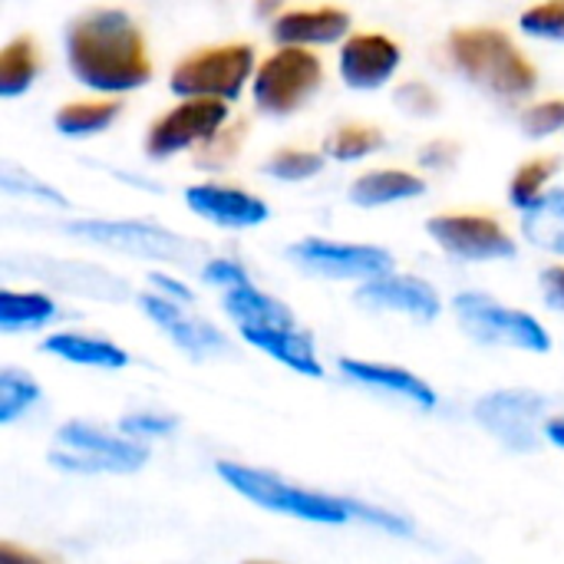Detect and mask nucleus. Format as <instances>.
<instances>
[{
    "label": "nucleus",
    "instance_id": "obj_18",
    "mask_svg": "<svg viewBox=\"0 0 564 564\" xmlns=\"http://www.w3.org/2000/svg\"><path fill=\"white\" fill-rule=\"evenodd\" d=\"M347 26H350V13L337 7L284 10L274 20V40L301 50V43H334L347 33Z\"/></svg>",
    "mask_w": 564,
    "mask_h": 564
},
{
    "label": "nucleus",
    "instance_id": "obj_17",
    "mask_svg": "<svg viewBox=\"0 0 564 564\" xmlns=\"http://www.w3.org/2000/svg\"><path fill=\"white\" fill-rule=\"evenodd\" d=\"M185 202L192 212L225 228H254L268 221V205L261 198L228 185H195L185 192Z\"/></svg>",
    "mask_w": 564,
    "mask_h": 564
},
{
    "label": "nucleus",
    "instance_id": "obj_20",
    "mask_svg": "<svg viewBox=\"0 0 564 564\" xmlns=\"http://www.w3.org/2000/svg\"><path fill=\"white\" fill-rule=\"evenodd\" d=\"M43 350L53 357H63L69 364L99 367V370H122L129 364L122 347H116L112 340H102V337H89V334H53L43 340Z\"/></svg>",
    "mask_w": 564,
    "mask_h": 564
},
{
    "label": "nucleus",
    "instance_id": "obj_3",
    "mask_svg": "<svg viewBox=\"0 0 564 564\" xmlns=\"http://www.w3.org/2000/svg\"><path fill=\"white\" fill-rule=\"evenodd\" d=\"M449 50L456 66L479 86L496 96L522 99L535 89L539 69L522 56V50L509 40V33L492 26H463L453 30Z\"/></svg>",
    "mask_w": 564,
    "mask_h": 564
},
{
    "label": "nucleus",
    "instance_id": "obj_27",
    "mask_svg": "<svg viewBox=\"0 0 564 564\" xmlns=\"http://www.w3.org/2000/svg\"><path fill=\"white\" fill-rule=\"evenodd\" d=\"M40 400V387L30 373L7 367L0 370V423H13Z\"/></svg>",
    "mask_w": 564,
    "mask_h": 564
},
{
    "label": "nucleus",
    "instance_id": "obj_11",
    "mask_svg": "<svg viewBox=\"0 0 564 564\" xmlns=\"http://www.w3.org/2000/svg\"><path fill=\"white\" fill-rule=\"evenodd\" d=\"M288 254L317 274L327 278H364V281H377L383 274H390L393 258L383 248H370V245H337V241H324V238H304L297 245L288 248Z\"/></svg>",
    "mask_w": 564,
    "mask_h": 564
},
{
    "label": "nucleus",
    "instance_id": "obj_5",
    "mask_svg": "<svg viewBox=\"0 0 564 564\" xmlns=\"http://www.w3.org/2000/svg\"><path fill=\"white\" fill-rule=\"evenodd\" d=\"M254 69V46L251 43H221L205 46L185 56L172 69V93L182 99H235Z\"/></svg>",
    "mask_w": 564,
    "mask_h": 564
},
{
    "label": "nucleus",
    "instance_id": "obj_13",
    "mask_svg": "<svg viewBox=\"0 0 564 564\" xmlns=\"http://www.w3.org/2000/svg\"><path fill=\"white\" fill-rule=\"evenodd\" d=\"M542 413L545 400L535 393H489L476 403V416L482 420V426L519 453L535 449V423Z\"/></svg>",
    "mask_w": 564,
    "mask_h": 564
},
{
    "label": "nucleus",
    "instance_id": "obj_34",
    "mask_svg": "<svg viewBox=\"0 0 564 564\" xmlns=\"http://www.w3.org/2000/svg\"><path fill=\"white\" fill-rule=\"evenodd\" d=\"M175 430V420L172 416H155V413H135V416H126L122 420V433H149V436H162V433H172Z\"/></svg>",
    "mask_w": 564,
    "mask_h": 564
},
{
    "label": "nucleus",
    "instance_id": "obj_37",
    "mask_svg": "<svg viewBox=\"0 0 564 564\" xmlns=\"http://www.w3.org/2000/svg\"><path fill=\"white\" fill-rule=\"evenodd\" d=\"M0 564H59L56 558H46V555H36V552H26L13 542H0Z\"/></svg>",
    "mask_w": 564,
    "mask_h": 564
},
{
    "label": "nucleus",
    "instance_id": "obj_39",
    "mask_svg": "<svg viewBox=\"0 0 564 564\" xmlns=\"http://www.w3.org/2000/svg\"><path fill=\"white\" fill-rule=\"evenodd\" d=\"M149 281L165 294V301H172V304H192L195 297L188 294V288L185 284H178V281H172V278H165V274H149Z\"/></svg>",
    "mask_w": 564,
    "mask_h": 564
},
{
    "label": "nucleus",
    "instance_id": "obj_28",
    "mask_svg": "<svg viewBox=\"0 0 564 564\" xmlns=\"http://www.w3.org/2000/svg\"><path fill=\"white\" fill-rule=\"evenodd\" d=\"M383 145V132L377 126H360V122H350V126H340L330 139H327V152L334 159H364L370 152H377Z\"/></svg>",
    "mask_w": 564,
    "mask_h": 564
},
{
    "label": "nucleus",
    "instance_id": "obj_29",
    "mask_svg": "<svg viewBox=\"0 0 564 564\" xmlns=\"http://www.w3.org/2000/svg\"><path fill=\"white\" fill-rule=\"evenodd\" d=\"M268 175L274 178H284V182H301V178H311L324 169V159L317 152H304V149H278L271 159H268Z\"/></svg>",
    "mask_w": 564,
    "mask_h": 564
},
{
    "label": "nucleus",
    "instance_id": "obj_12",
    "mask_svg": "<svg viewBox=\"0 0 564 564\" xmlns=\"http://www.w3.org/2000/svg\"><path fill=\"white\" fill-rule=\"evenodd\" d=\"M430 235L440 248L466 261H499L516 258V241L499 221L486 215H440L430 221Z\"/></svg>",
    "mask_w": 564,
    "mask_h": 564
},
{
    "label": "nucleus",
    "instance_id": "obj_22",
    "mask_svg": "<svg viewBox=\"0 0 564 564\" xmlns=\"http://www.w3.org/2000/svg\"><path fill=\"white\" fill-rule=\"evenodd\" d=\"M40 73V50L33 36H17L0 50V96H20Z\"/></svg>",
    "mask_w": 564,
    "mask_h": 564
},
{
    "label": "nucleus",
    "instance_id": "obj_40",
    "mask_svg": "<svg viewBox=\"0 0 564 564\" xmlns=\"http://www.w3.org/2000/svg\"><path fill=\"white\" fill-rule=\"evenodd\" d=\"M545 436H549L555 446H562L564 449V416L562 420H552V423H545Z\"/></svg>",
    "mask_w": 564,
    "mask_h": 564
},
{
    "label": "nucleus",
    "instance_id": "obj_6",
    "mask_svg": "<svg viewBox=\"0 0 564 564\" xmlns=\"http://www.w3.org/2000/svg\"><path fill=\"white\" fill-rule=\"evenodd\" d=\"M145 459V446L109 436L89 423H66L56 433V449L50 453V463L66 473H135Z\"/></svg>",
    "mask_w": 564,
    "mask_h": 564
},
{
    "label": "nucleus",
    "instance_id": "obj_4",
    "mask_svg": "<svg viewBox=\"0 0 564 564\" xmlns=\"http://www.w3.org/2000/svg\"><path fill=\"white\" fill-rule=\"evenodd\" d=\"M218 476L235 492H241L245 499L258 502L261 509L281 512V516H294V519L317 522V525H344L350 519L347 499H334V496H321V492L288 486V482L274 479L271 473H261V469H251V466L218 463Z\"/></svg>",
    "mask_w": 564,
    "mask_h": 564
},
{
    "label": "nucleus",
    "instance_id": "obj_35",
    "mask_svg": "<svg viewBox=\"0 0 564 564\" xmlns=\"http://www.w3.org/2000/svg\"><path fill=\"white\" fill-rule=\"evenodd\" d=\"M347 509H350V516H357V519H364V522H373V525H380V529H387V532H410L403 519H397V516H390V512H383V509H373V506L367 509V506H360V502H354V499H347Z\"/></svg>",
    "mask_w": 564,
    "mask_h": 564
},
{
    "label": "nucleus",
    "instance_id": "obj_32",
    "mask_svg": "<svg viewBox=\"0 0 564 564\" xmlns=\"http://www.w3.org/2000/svg\"><path fill=\"white\" fill-rule=\"evenodd\" d=\"M522 126L529 135H552L564 129V99H549V102H535L522 112Z\"/></svg>",
    "mask_w": 564,
    "mask_h": 564
},
{
    "label": "nucleus",
    "instance_id": "obj_23",
    "mask_svg": "<svg viewBox=\"0 0 564 564\" xmlns=\"http://www.w3.org/2000/svg\"><path fill=\"white\" fill-rule=\"evenodd\" d=\"M522 231L529 235L532 245L564 254V192L542 195L525 215H522Z\"/></svg>",
    "mask_w": 564,
    "mask_h": 564
},
{
    "label": "nucleus",
    "instance_id": "obj_7",
    "mask_svg": "<svg viewBox=\"0 0 564 564\" xmlns=\"http://www.w3.org/2000/svg\"><path fill=\"white\" fill-rule=\"evenodd\" d=\"M456 314H459L463 330L469 337H476L479 344H509V347L535 350V354H549V347H552L545 327L535 317L512 311L486 294H476V291L459 294Z\"/></svg>",
    "mask_w": 564,
    "mask_h": 564
},
{
    "label": "nucleus",
    "instance_id": "obj_14",
    "mask_svg": "<svg viewBox=\"0 0 564 564\" xmlns=\"http://www.w3.org/2000/svg\"><path fill=\"white\" fill-rule=\"evenodd\" d=\"M400 59H403V53L390 36L357 33L340 50V73H344L347 86H354V89H377L397 73Z\"/></svg>",
    "mask_w": 564,
    "mask_h": 564
},
{
    "label": "nucleus",
    "instance_id": "obj_1",
    "mask_svg": "<svg viewBox=\"0 0 564 564\" xmlns=\"http://www.w3.org/2000/svg\"><path fill=\"white\" fill-rule=\"evenodd\" d=\"M66 59L73 76L96 93H129L152 76L139 26L129 13L109 7L89 10L69 23Z\"/></svg>",
    "mask_w": 564,
    "mask_h": 564
},
{
    "label": "nucleus",
    "instance_id": "obj_21",
    "mask_svg": "<svg viewBox=\"0 0 564 564\" xmlns=\"http://www.w3.org/2000/svg\"><path fill=\"white\" fill-rule=\"evenodd\" d=\"M426 185L423 178H416L413 172L403 169H380V172H367L350 185V198L364 208L373 205H390V202H403V198H416L423 195Z\"/></svg>",
    "mask_w": 564,
    "mask_h": 564
},
{
    "label": "nucleus",
    "instance_id": "obj_8",
    "mask_svg": "<svg viewBox=\"0 0 564 564\" xmlns=\"http://www.w3.org/2000/svg\"><path fill=\"white\" fill-rule=\"evenodd\" d=\"M324 79V66L314 53L284 46L258 66L254 76V102L271 116L294 112L311 93H317Z\"/></svg>",
    "mask_w": 564,
    "mask_h": 564
},
{
    "label": "nucleus",
    "instance_id": "obj_36",
    "mask_svg": "<svg viewBox=\"0 0 564 564\" xmlns=\"http://www.w3.org/2000/svg\"><path fill=\"white\" fill-rule=\"evenodd\" d=\"M456 155H459V145H456V142H449V139H436V142L423 145L420 162H423L426 169H446V165H453V159H456Z\"/></svg>",
    "mask_w": 564,
    "mask_h": 564
},
{
    "label": "nucleus",
    "instance_id": "obj_15",
    "mask_svg": "<svg viewBox=\"0 0 564 564\" xmlns=\"http://www.w3.org/2000/svg\"><path fill=\"white\" fill-rule=\"evenodd\" d=\"M357 301L377 311H403L416 321H433L440 314L436 291L410 274H383L377 281H367L357 291Z\"/></svg>",
    "mask_w": 564,
    "mask_h": 564
},
{
    "label": "nucleus",
    "instance_id": "obj_16",
    "mask_svg": "<svg viewBox=\"0 0 564 564\" xmlns=\"http://www.w3.org/2000/svg\"><path fill=\"white\" fill-rule=\"evenodd\" d=\"M142 311L192 357H215V354H221L228 347L225 337L208 321H202L195 314H185L178 304L165 301L162 294H142Z\"/></svg>",
    "mask_w": 564,
    "mask_h": 564
},
{
    "label": "nucleus",
    "instance_id": "obj_30",
    "mask_svg": "<svg viewBox=\"0 0 564 564\" xmlns=\"http://www.w3.org/2000/svg\"><path fill=\"white\" fill-rule=\"evenodd\" d=\"M522 30L545 40H564V0L539 3L522 13Z\"/></svg>",
    "mask_w": 564,
    "mask_h": 564
},
{
    "label": "nucleus",
    "instance_id": "obj_41",
    "mask_svg": "<svg viewBox=\"0 0 564 564\" xmlns=\"http://www.w3.org/2000/svg\"><path fill=\"white\" fill-rule=\"evenodd\" d=\"M248 564H271V562H248Z\"/></svg>",
    "mask_w": 564,
    "mask_h": 564
},
{
    "label": "nucleus",
    "instance_id": "obj_26",
    "mask_svg": "<svg viewBox=\"0 0 564 564\" xmlns=\"http://www.w3.org/2000/svg\"><path fill=\"white\" fill-rule=\"evenodd\" d=\"M562 169L558 159H532L525 162L516 175H512V185H509V198L512 205H519L522 212H529L539 198H542V188L549 185V178Z\"/></svg>",
    "mask_w": 564,
    "mask_h": 564
},
{
    "label": "nucleus",
    "instance_id": "obj_38",
    "mask_svg": "<svg viewBox=\"0 0 564 564\" xmlns=\"http://www.w3.org/2000/svg\"><path fill=\"white\" fill-rule=\"evenodd\" d=\"M542 291H545L549 307L564 311V268H549V271L542 274Z\"/></svg>",
    "mask_w": 564,
    "mask_h": 564
},
{
    "label": "nucleus",
    "instance_id": "obj_25",
    "mask_svg": "<svg viewBox=\"0 0 564 564\" xmlns=\"http://www.w3.org/2000/svg\"><path fill=\"white\" fill-rule=\"evenodd\" d=\"M122 112V102L116 99H89V102H66L56 112V129L63 135H93L106 129Z\"/></svg>",
    "mask_w": 564,
    "mask_h": 564
},
{
    "label": "nucleus",
    "instance_id": "obj_19",
    "mask_svg": "<svg viewBox=\"0 0 564 564\" xmlns=\"http://www.w3.org/2000/svg\"><path fill=\"white\" fill-rule=\"evenodd\" d=\"M340 370L367 387H377V390H387L393 397H403L423 410H433L436 406V393L426 380H420L416 373L403 370V367H390V364H367V360H340Z\"/></svg>",
    "mask_w": 564,
    "mask_h": 564
},
{
    "label": "nucleus",
    "instance_id": "obj_31",
    "mask_svg": "<svg viewBox=\"0 0 564 564\" xmlns=\"http://www.w3.org/2000/svg\"><path fill=\"white\" fill-rule=\"evenodd\" d=\"M245 129H248V122L241 119L238 126L221 129L212 142L198 145V165H225V162L241 149V142H245Z\"/></svg>",
    "mask_w": 564,
    "mask_h": 564
},
{
    "label": "nucleus",
    "instance_id": "obj_10",
    "mask_svg": "<svg viewBox=\"0 0 564 564\" xmlns=\"http://www.w3.org/2000/svg\"><path fill=\"white\" fill-rule=\"evenodd\" d=\"M66 231L89 238L96 245H109L126 254L162 258V261H178L195 251L178 235H172L159 225H149V221H69Z\"/></svg>",
    "mask_w": 564,
    "mask_h": 564
},
{
    "label": "nucleus",
    "instance_id": "obj_9",
    "mask_svg": "<svg viewBox=\"0 0 564 564\" xmlns=\"http://www.w3.org/2000/svg\"><path fill=\"white\" fill-rule=\"evenodd\" d=\"M228 119V106L218 99H182L172 112L155 119L145 135V152L152 159H165L182 149H195L212 142Z\"/></svg>",
    "mask_w": 564,
    "mask_h": 564
},
{
    "label": "nucleus",
    "instance_id": "obj_33",
    "mask_svg": "<svg viewBox=\"0 0 564 564\" xmlns=\"http://www.w3.org/2000/svg\"><path fill=\"white\" fill-rule=\"evenodd\" d=\"M397 102H400L406 112H413V116H433V112L440 109V96H436L426 83H420V79L403 83V86L397 89Z\"/></svg>",
    "mask_w": 564,
    "mask_h": 564
},
{
    "label": "nucleus",
    "instance_id": "obj_24",
    "mask_svg": "<svg viewBox=\"0 0 564 564\" xmlns=\"http://www.w3.org/2000/svg\"><path fill=\"white\" fill-rule=\"evenodd\" d=\"M56 317V304L46 294H20V291H0V327L7 334L13 330H36Z\"/></svg>",
    "mask_w": 564,
    "mask_h": 564
},
{
    "label": "nucleus",
    "instance_id": "obj_2",
    "mask_svg": "<svg viewBox=\"0 0 564 564\" xmlns=\"http://www.w3.org/2000/svg\"><path fill=\"white\" fill-rule=\"evenodd\" d=\"M205 281L225 288L221 304H225V311L231 314V321L238 324L241 337L251 347L271 354L274 360H281L284 367H291V370H297L304 377H324V367H321V360L314 354L311 334L294 321V314L281 301L258 291L241 264H235V261H208Z\"/></svg>",
    "mask_w": 564,
    "mask_h": 564
}]
</instances>
